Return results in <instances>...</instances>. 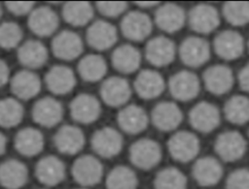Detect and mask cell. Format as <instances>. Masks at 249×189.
<instances>
[{
	"instance_id": "cell-12",
	"label": "cell",
	"mask_w": 249,
	"mask_h": 189,
	"mask_svg": "<svg viewBox=\"0 0 249 189\" xmlns=\"http://www.w3.org/2000/svg\"><path fill=\"white\" fill-rule=\"evenodd\" d=\"M176 46L166 36H156L150 39L145 47V57L156 67L169 65L175 58Z\"/></svg>"
},
{
	"instance_id": "cell-38",
	"label": "cell",
	"mask_w": 249,
	"mask_h": 189,
	"mask_svg": "<svg viewBox=\"0 0 249 189\" xmlns=\"http://www.w3.org/2000/svg\"><path fill=\"white\" fill-rule=\"evenodd\" d=\"M187 176L175 167L161 169L154 179L155 189H187Z\"/></svg>"
},
{
	"instance_id": "cell-35",
	"label": "cell",
	"mask_w": 249,
	"mask_h": 189,
	"mask_svg": "<svg viewBox=\"0 0 249 189\" xmlns=\"http://www.w3.org/2000/svg\"><path fill=\"white\" fill-rule=\"evenodd\" d=\"M224 114L228 121L235 125H243L249 121V97L233 95L224 106Z\"/></svg>"
},
{
	"instance_id": "cell-37",
	"label": "cell",
	"mask_w": 249,
	"mask_h": 189,
	"mask_svg": "<svg viewBox=\"0 0 249 189\" xmlns=\"http://www.w3.org/2000/svg\"><path fill=\"white\" fill-rule=\"evenodd\" d=\"M24 115V109L20 102L12 97L0 100V126L13 128L18 126Z\"/></svg>"
},
{
	"instance_id": "cell-39",
	"label": "cell",
	"mask_w": 249,
	"mask_h": 189,
	"mask_svg": "<svg viewBox=\"0 0 249 189\" xmlns=\"http://www.w3.org/2000/svg\"><path fill=\"white\" fill-rule=\"evenodd\" d=\"M224 18L233 26H243L249 23V2L229 1L223 5Z\"/></svg>"
},
{
	"instance_id": "cell-11",
	"label": "cell",
	"mask_w": 249,
	"mask_h": 189,
	"mask_svg": "<svg viewBox=\"0 0 249 189\" xmlns=\"http://www.w3.org/2000/svg\"><path fill=\"white\" fill-rule=\"evenodd\" d=\"M71 117L82 124H90L98 119L101 113L99 100L89 93H81L72 99L69 105Z\"/></svg>"
},
{
	"instance_id": "cell-9",
	"label": "cell",
	"mask_w": 249,
	"mask_h": 189,
	"mask_svg": "<svg viewBox=\"0 0 249 189\" xmlns=\"http://www.w3.org/2000/svg\"><path fill=\"white\" fill-rule=\"evenodd\" d=\"M153 30V22L150 16L141 11L127 12L122 18V34L132 42L144 41Z\"/></svg>"
},
{
	"instance_id": "cell-8",
	"label": "cell",
	"mask_w": 249,
	"mask_h": 189,
	"mask_svg": "<svg viewBox=\"0 0 249 189\" xmlns=\"http://www.w3.org/2000/svg\"><path fill=\"white\" fill-rule=\"evenodd\" d=\"M221 121L220 110L215 104L201 101L189 111L191 126L200 133H210L216 129Z\"/></svg>"
},
{
	"instance_id": "cell-21",
	"label": "cell",
	"mask_w": 249,
	"mask_h": 189,
	"mask_svg": "<svg viewBox=\"0 0 249 189\" xmlns=\"http://www.w3.org/2000/svg\"><path fill=\"white\" fill-rule=\"evenodd\" d=\"M86 142L84 132L74 125H63L55 133L53 143L55 148L62 154L75 155L80 152Z\"/></svg>"
},
{
	"instance_id": "cell-25",
	"label": "cell",
	"mask_w": 249,
	"mask_h": 189,
	"mask_svg": "<svg viewBox=\"0 0 249 189\" xmlns=\"http://www.w3.org/2000/svg\"><path fill=\"white\" fill-rule=\"evenodd\" d=\"M119 127L125 133L135 135L143 132L149 123L146 110L135 104L124 106L117 116Z\"/></svg>"
},
{
	"instance_id": "cell-4",
	"label": "cell",
	"mask_w": 249,
	"mask_h": 189,
	"mask_svg": "<svg viewBox=\"0 0 249 189\" xmlns=\"http://www.w3.org/2000/svg\"><path fill=\"white\" fill-rule=\"evenodd\" d=\"M214 149L223 161L234 162L242 158L245 154L247 142L238 131H225L216 138Z\"/></svg>"
},
{
	"instance_id": "cell-30",
	"label": "cell",
	"mask_w": 249,
	"mask_h": 189,
	"mask_svg": "<svg viewBox=\"0 0 249 189\" xmlns=\"http://www.w3.org/2000/svg\"><path fill=\"white\" fill-rule=\"evenodd\" d=\"M18 59L28 70L40 68L48 60V48L38 40H27L18 47Z\"/></svg>"
},
{
	"instance_id": "cell-32",
	"label": "cell",
	"mask_w": 249,
	"mask_h": 189,
	"mask_svg": "<svg viewBox=\"0 0 249 189\" xmlns=\"http://www.w3.org/2000/svg\"><path fill=\"white\" fill-rule=\"evenodd\" d=\"M113 67L122 74H131L138 70L141 63V52L130 44L116 47L111 55Z\"/></svg>"
},
{
	"instance_id": "cell-6",
	"label": "cell",
	"mask_w": 249,
	"mask_h": 189,
	"mask_svg": "<svg viewBox=\"0 0 249 189\" xmlns=\"http://www.w3.org/2000/svg\"><path fill=\"white\" fill-rule=\"evenodd\" d=\"M168 89L174 99L182 102H188L198 95L200 90V81L194 72L181 70L174 73L169 78Z\"/></svg>"
},
{
	"instance_id": "cell-40",
	"label": "cell",
	"mask_w": 249,
	"mask_h": 189,
	"mask_svg": "<svg viewBox=\"0 0 249 189\" xmlns=\"http://www.w3.org/2000/svg\"><path fill=\"white\" fill-rule=\"evenodd\" d=\"M22 29L14 21H4L0 24V47L13 49L19 47L22 40Z\"/></svg>"
},
{
	"instance_id": "cell-28",
	"label": "cell",
	"mask_w": 249,
	"mask_h": 189,
	"mask_svg": "<svg viewBox=\"0 0 249 189\" xmlns=\"http://www.w3.org/2000/svg\"><path fill=\"white\" fill-rule=\"evenodd\" d=\"M186 20L184 9L174 3L160 5L155 13V22L157 26L166 32L174 33L179 31Z\"/></svg>"
},
{
	"instance_id": "cell-13",
	"label": "cell",
	"mask_w": 249,
	"mask_h": 189,
	"mask_svg": "<svg viewBox=\"0 0 249 189\" xmlns=\"http://www.w3.org/2000/svg\"><path fill=\"white\" fill-rule=\"evenodd\" d=\"M244 47L242 35L232 29L221 31L213 40V47L216 54L224 60L231 61L240 57L244 51Z\"/></svg>"
},
{
	"instance_id": "cell-10",
	"label": "cell",
	"mask_w": 249,
	"mask_h": 189,
	"mask_svg": "<svg viewBox=\"0 0 249 189\" xmlns=\"http://www.w3.org/2000/svg\"><path fill=\"white\" fill-rule=\"evenodd\" d=\"M188 21L195 32L209 34L220 25V14L212 5L197 4L190 10Z\"/></svg>"
},
{
	"instance_id": "cell-26",
	"label": "cell",
	"mask_w": 249,
	"mask_h": 189,
	"mask_svg": "<svg viewBox=\"0 0 249 189\" xmlns=\"http://www.w3.org/2000/svg\"><path fill=\"white\" fill-rule=\"evenodd\" d=\"M48 89L55 95H65L76 85V77L71 68L66 65H53L45 76Z\"/></svg>"
},
{
	"instance_id": "cell-43",
	"label": "cell",
	"mask_w": 249,
	"mask_h": 189,
	"mask_svg": "<svg viewBox=\"0 0 249 189\" xmlns=\"http://www.w3.org/2000/svg\"><path fill=\"white\" fill-rule=\"evenodd\" d=\"M34 2L30 1H9L5 3L7 10L18 16L29 15L34 9Z\"/></svg>"
},
{
	"instance_id": "cell-20",
	"label": "cell",
	"mask_w": 249,
	"mask_h": 189,
	"mask_svg": "<svg viewBox=\"0 0 249 189\" xmlns=\"http://www.w3.org/2000/svg\"><path fill=\"white\" fill-rule=\"evenodd\" d=\"M59 24L56 13L49 6L34 8L28 15L27 25L32 33L39 37H49L53 35Z\"/></svg>"
},
{
	"instance_id": "cell-50",
	"label": "cell",
	"mask_w": 249,
	"mask_h": 189,
	"mask_svg": "<svg viewBox=\"0 0 249 189\" xmlns=\"http://www.w3.org/2000/svg\"><path fill=\"white\" fill-rule=\"evenodd\" d=\"M77 189H87V188H77Z\"/></svg>"
},
{
	"instance_id": "cell-44",
	"label": "cell",
	"mask_w": 249,
	"mask_h": 189,
	"mask_svg": "<svg viewBox=\"0 0 249 189\" xmlns=\"http://www.w3.org/2000/svg\"><path fill=\"white\" fill-rule=\"evenodd\" d=\"M238 82L240 88L249 93V63L244 65L238 73Z\"/></svg>"
},
{
	"instance_id": "cell-41",
	"label": "cell",
	"mask_w": 249,
	"mask_h": 189,
	"mask_svg": "<svg viewBox=\"0 0 249 189\" xmlns=\"http://www.w3.org/2000/svg\"><path fill=\"white\" fill-rule=\"evenodd\" d=\"M226 189H249V169L232 171L227 177Z\"/></svg>"
},
{
	"instance_id": "cell-47",
	"label": "cell",
	"mask_w": 249,
	"mask_h": 189,
	"mask_svg": "<svg viewBox=\"0 0 249 189\" xmlns=\"http://www.w3.org/2000/svg\"><path fill=\"white\" fill-rule=\"evenodd\" d=\"M159 4V2H152V1H142V2H135V5H137L140 8L147 9V8H152L155 7Z\"/></svg>"
},
{
	"instance_id": "cell-34",
	"label": "cell",
	"mask_w": 249,
	"mask_h": 189,
	"mask_svg": "<svg viewBox=\"0 0 249 189\" xmlns=\"http://www.w3.org/2000/svg\"><path fill=\"white\" fill-rule=\"evenodd\" d=\"M62 17L72 26H85L93 17V8L86 1L66 2L62 8Z\"/></svg>"
},
{
	"instance_id": "cell-7",
	"label": "cell",
	"mask_w": 249,
	"mask_h": 189,
	"mask_svg": "<svg viewBox=\"0 0 249 189\" xmlns=\"http://www.w3.org/2000/svg\"><path fill=\"white\" fill-rule=\"evenodd\" d=\"M123 136L110 126H104L96 130L90 139L92 150L100 157L112 158L118 155L123 148Z\"/></svg>"
},
{
	"instance_id": "cell-3",
	"label": "cell",
	"mask_w": 249,
	"mask_h": 189,
	"mask_svg": "<svg viewBox=\"0 0 249 189\" xmlns=\"http://www.w3.org/2000/svg\"><path fill=\"white\" fill-rule=\"evenodd\" d=\"M74 180L83 187H90L100 182L103 176V166L98 158L85 154L78 157L71 169Z\"/></svg>"
},
{
	"instance_id": "cell-29",
	"label": "cell",
	"mask_w": 249,
	"mask_h": 189,
	"mask_svg": "<svg viewBox=\"0 0 249 189\" xmlns=\"http://www.w3.org/2000/svg\"><path fill=\"white\" fill-rule=\"evenodd\" d=\"M28 179L26 165L17 159H8L0 164V185L6 189H20Z\"/></svg>"
},
{
	"instance_id": "cell-24",
	"label": "cell",
	"mask_w": 249,
	"mask_h": 189,
	"mask_svg": "<svg viewBox=\"0 0 249 189\" xmlns=\"http://www.w3.org/2000/svg\"><path fill=\"white\" fill-rule=\"evenodd\" d=\"M192 173L197 184L203 187H210L221 180L223 167L215 157L204 156L195 162Z\"/></svg>"
},
{
	"instance_id": "cell-17",
	"label": "cell",
	"mask_w": 249,
	"mask_h": 189,
	"mask_svg": "<svg viewBox=\"0 0 249 189\" xmlns=\"http://www.w3.org/2000/svg\"><path fill=\"white\" fill-rule=\"evenodd\" d=\"M151 120L158 130L169 132L173 131L181 124L183 120V112L176 103L162 101L153 108Z\"/></svg>"
},
{
	"instance_id": "cell-49",
	"label": "cell",
	"mask_w": 249,
	"mask_h": 189,
	"mask_svg": "<svg viewBox=\"0 0 249 189\" xmlns=\"http://www.w3.org/2000/svg\"><path fill=\"white\" fill-rule=\"evenodd\" d=\"M247 47H248V51H249V40H248V43H247Z\"/></svg>"
},
{
	"instance_id": "cell-16",
	"label": "cell",
	"mask_w": 249,
	"mask_h": 189,
	"mask_svg": "<svg viewBox=\"0 0 249 189\" xmlns=\"http://www.w3.org/2000/svg\"><path fill=\"white\" fill-rule=\"evenodd\" d=\"M31 114L35 123L51 128L58 124L62 119L63 108L57 99L46 96L35 102Z\"/></svg>"
},
{
	"instance_id": "cell-46",
	"label": "cell",
	"mask_w": 249,
	"mask_h": 189,
	"mask_svg": "<svg viewBox=\"0 0 249 189\" xmlns=\"http://www.w3.org/2000/svg\"><path fill=\"white\" fill-rule=\"evenodd\" d=\"M6 146H7V138L2 132H0V156L5 153Z\"/></svg>"
},
{
	"instance_id": "cell-27",
	"label": "cell",
	"mask_w": 249,
	"mask_h": 189,
	"mask_svg": "<svg viewBox=\"0 0 249 189\" xmlns=\"http://www.w3.org/2000/svg\"><path fill=\"white\" fill-rule=\"evenodd\" d=\"M10 81L13 94L20 100H29L41 90V79L32 70L23 69L17 72Z\"/></svg>"
},
{
	"instance_id": "cell-42",
	"label": "cell",
	"mask_w": 249,
	"mask_h": 189,
	"mask_svg": "<svg viewBox=\"0 0 249 189\" xmlns=\"http://www.w3.org/2000/svg\"><path fill=\"white\" fill-rule=\"evenodd\" d=\"M95 7L102 16L117 17L126 11L127 4L123 1H100L96 2Z\"/></svg>"
},
{
	"instance_id": "cell-31",
	"label": "cell",
	"mask_w": 249,
	"mask_h": 189,
	"mask_svg": "<svg viewBox=\"0 0 249 189\" xmlns=\"http://www.w3.org/2000/svg\"><path fill=\"white\" fill-rule=\"evenodd\" d=\"M14 145L22 156H36L44 148V136L40 130L34 127H24L16 134Z\"/></svg>"
},
{
	"instance_id": "cell-15",
	"label": "cell",
	"mask_w": 249,
	"mask_h": 189,
	"mask_svg": "<svg viewBox=\"0 0 249 189\" xmlns=\"http://www.w3.org/2000/svg\"><path fill=\"white\" fill-rule=\"evenodd\" d=\"M82 38L74 31L63 30L57 33L52 41L53 55L61 60H74L83 52Z\"/></svg>"
},
{
	"instance_id": "cell-5",
	"label": "cell",
	"mask_w": 249,
	"mask_h": 189,
	"mask_svg": "<svg viewBox=\"0 0 249 189\" xmlns=\"http://www.w3.org/2000/svg\"><path fill=\"white\" fill-rule=\"evenodd\" d=\"M181 61L189 67L196 68L204 65L210 58L209 43L199 36L185 38L179 47Z\"/></svg>"
},
{
	"instance_id": "cell-2",
	"label": "cell",
	"mask_w": 249,
	"mask_h": 189,
	"mask_svg": "<svg viewBox=\"0 0 249 189\" xmlns=\"http://www.w3.org/2000/svg\"><path fill=\"white\" fill-rule=\"evenodd\" d=\"M167 148L175 161L188 163L198 154L200 142L196 134L185 130L178 131L168 139Z\"/></svg>"
},
{
	"instance_id": "cell-22",
	"label": "cell",
	"mask_w": 249,
	"mask_h": 189,
	"mask_svg": "<svg viewBox=\"0 0 249 189\" xmlns=\"http://www.w3.org/2000/svg\"><path fill=\"white\" fill-rule=\"evenodd\" d=\"M35 176L46 186H55L65 178V165L54 155L42 157L35 166Z\"/></svg>"
},
{
	"instance_id": "cell-45",
	"label": "cell",
	"mask_w": 249,
	"mask_h": 189,
	"mask_svg": "<svg viewBox=\"0 0 249 189\" xmlns=\"http://www.w3.org/2000/svg\"><path fill=\"white\" fill-rule=\"evenodd\" d=\"M10 79V68L7 62L0 58V87L4 86Z\"/></svg>"
},
{
	"instance_id": "cell-14",
	"label": "cell",
	"mask_w": 249,
	"mask_h": 189,
	"mask_svg": "<svg viewBox=\"0 0 249 189\" xmlns=\"http://www.w3.org/2000/svg\"><path fill=\"white\" fill-rule=\"evenodd\" d=\"M86 39L90 47L102 51L111 48L116 44L118 31L111 22L98 19L88 27Z\"/></svg>"
},
{
	"instance_id": "cell-1",
	"label": "cell",
	"mask_w": 249,
	"mask_h": 189,
	"mask_svg": "<svg viewBox=\"0 0 249 189\" xmlns=\"http://www.w3.org/2000/svg\"><path fill=\"white\" fill-rule=\"evenodd\" d=\"M162 151L160 143L153 139L142 138L129 147L130 162L138 169L151 170L161 160Z\"/></svg>"
},
{
	"instance_id": "cell-36",
	"label": "cell",
	"mask_w": 249,
	"mask_h": 189,
	"mask_svg": "<svg viewBox=\"0 0 249 189\" xmlns=\"http://www.w3.org/2000/svg\"><path fill=\"white\" fill-rule=\"evenodd\" d=\"M105 184L107 189H136L138 178L131 168L119 165L108 173Z\"/></svg>"
},
{
	"instance_id": "cell-48",
	"label": "cell",
	"mask_w": 249,
	"mask_h": 189,
	"mask_svg": "<svg viewBox=\"0 0 249 189\" xmlns=\"http://www.w3.org/2000/svg\"><path fill=\"white\" fill-rule=\"evenodd\" d=\"M1 16H2V8L0 6V17H1Z\"/></svg>"
},
{
	"instance_id": "cell-19",
	"label": "cell",
	"mask_w": 249,
	"mask_h": 189,
	"mask_svg": "<svg viewBox=\"0 0 249 189\" xmlns=\"http://www.w3.org/2000/svg\"><path fill=\"white\" fill-rule=\"evenodd\" d=\"M202 79L207 91L214 95H223L229 92L234 82L232 70L223 64L209 66L203 72Z\"/></svg>"
},
{
	"instance_id": "cell-18",
	"label": "cell",
	"mask_w": 249,
	"mask_h": 189,
	"mask_svg": "<svg viewBox=\"0 0 249 189\" xmlns=\"http://www.w3.org/2000/svg\"><path fill=\"white\" fill-rule=\"evenodd\" d=\"M131 96L128 81L119 76L110 77L103 80L100 86V97L109 107H121L126 104Z\"/></svg>"
},
{
	"instance_id": "cell-33",
	"label": "cell",
	"mask_w": 249,
	"mask_h": 189,
	"mask_svg": "<svg viewBox=\"0 0 249 189\" xmlns=\"http://www.w3.org/2000/svg\"><path fill=\"white\" fill-rule=\"evenodd\" d=\"M78 73L87 82L101 80L107 73V63L103 56L90 53L81 58L78 64Z\"/></svg>"
},
{
	"instance_id": "cell-23",
	"label": "cell",
	"mask_w": 249,
	"mask_h": 189,
	"mask_svg": "<svg viewBox=\"0 0 249 189\" xmlns=\"http://www.w3.org/2000/svg\"><path fill=\"white\" fill-rule=\"evenodd\" d=\"M133 86L140 98L151 100L157 98L163 92L165 81L163 77L158 71L145 69L137 74Z\"/></svg>"
}]
</instances>
